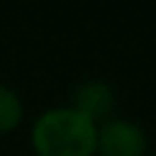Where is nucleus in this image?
I'll return each instance as SVG.
<instances>
[{
  "instance_id": "1",
  "label": "nucleus",
  "mask_w": 156,
  "mask_h": 156,
  "mask_svg": "<svg viewBox=\"0 0 156 156\" xmlns=\"http://www.w3.org/2000/svg\"><path fill=\"white\" fill-rule=\"evenodd\" d=\"M32 149L37 156H95L98 122L76 107H51L32 124Z\"/></svg>"
},
{
  "instance_id": "2",
  "label": "nucleus",
  "mask_w": 156,
  "mask_h": 156,
  "mask_svg": "<svg viewBox=\"0 0 156 156\" xmlns=\"http://www.w3.org/2000/svg\"><path fill=\"white\" fill-rule=\"evenodd\" d=\"M146 134L139 124L129 119H107L98 127V151L100 156H144Z\"/></svg>"
},
{
  "instance_id": "3",
  "label": "nucleus",
  "mask_w": 156,
  "mask_h": 156,
  "mask_svg": "<svg viewBox=\"0 0 156 156\" xmlns=\"http://www.w3.org/2000/svg\"><path fill=\"white\" fill-rule=\"evenodd\" d=\"M78 112L88 115L93 122L107 117L115 107V93L102 80H85L73 90V105Z\"/></svg>"
},
{
  "instance_id": "4",
  "label": "nucleus",
  "mask_w": 156,
  "mask_h": 156,
  "mask_svg": "<svg viewBox=\"0 0 156 156\" xmlns=\"http://www.w3.org/2000/svg\"><path fill=\"white\" fill-rule=\"evenodd\" d=\"M22 115H24V107L20 95L12 88L0 85V134L12 132L22 122Z\"/></svg>"
}]
</instances>
